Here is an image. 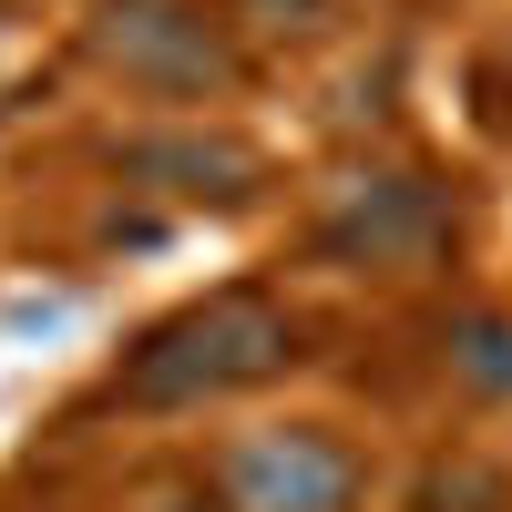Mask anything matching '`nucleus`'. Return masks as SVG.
<instances>
[{"label":"nucleus","instance_id":"nucleus-2","mask_svg":"<svg viewBox=\"0 0 512 512\" xmlns=\"http://www.w3.org/2000/svg\"><path fill=\"white\" fill-rule=\"evenodd\" d=\"M349 492H359V461L328 431H256L226 461V502L236 512H349Z\"/></svg>","mask_w":512,"mask_h":512},{"label":"nucleus","instance_id":"nucleus-4","mask_svg":"<svg viewBox=\"0 0 512 512\" xmlns=\"http://www.w3.org/2000/svg\"><path fill=\"white\" fill-rule=\"evenodd\" d=\"M431 236H441V195L431 185H359L349 216L328 226V246L338 256H369V267H379V256H420Z\"/></svg>","mask_w":512,"mask_h":512},{"label":"nucleus","instance_id":"nucleus-3","mask_svg":"<svg viewBox=\"0 0 512 512\" xmlns=\"http://www.w3.org/2000/svg\"><path fill=\"white\" fill-rule=\"evenodd\" d=\"M93 41H103V62H123L134 82H164V93L226 82V41L205 31L195 11H175V0H113Z\"/></svg>","mask_w":512,"mask_h":512},{"label":"nucleus","instance_id":"nucleus-5","mask_svg":"<svg viewBox=\"0 0 512 512\" xmlns=\"http://www.w3.org/2000/svg\"><path fill=\"white\" fill-rule=\"evenodd\" d=\"M123 175H175L185 195H236L246 185V154L236 144H205V134H175V144H123Z\"/></svg>","mask_w":512,"mask_h":512},{"label":"nucleus","instance_id":"nucleus-6","mask_svg":"<svg viewBox=\"0 0 512 512\" xmlns=\"http://www.w3.org/2000/svg\"><path fill=\"white\" fill-rule=\"evenodd\" d=\"M461 369H472L482 390H512V328L472 318V328H461Z\"/></svg>","mask_w":512,"mask_h":512},{"label":"nucleus","instance_id":"nucleus-1","mask_svg":"<svg viewBox=\"0 0 512 512\" xmlns=\"http://www.w3.org/2000/svg\"><path fill=\"white\" fill-rule=\"evenodd\" d=\"M297 359V328L267 297H205V308L164 318L134 359H123V400L134 410H195V400H226L246 379H277Z\"/></svg>","mask_w":512,"mask_h":512}]
</instances>
